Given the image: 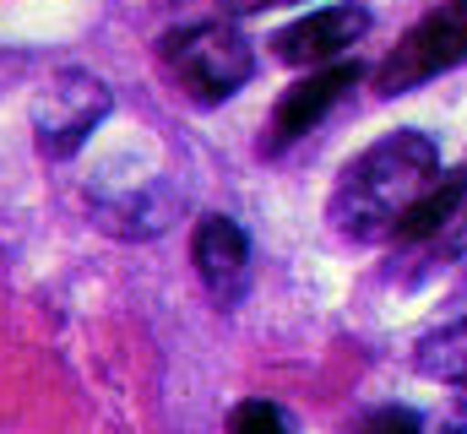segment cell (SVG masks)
I'll return each mask as SVG.
<instances>
[{"instance_id": "8", "label": "cell", "mask_w": 467, "mask_h": 434, "mask_svg": "<svg viewBox=\"0 0 467 434\" xmlns=\"http://www.w3.org/2000/svg\"><path fill=\"white\" fill-rule=\"evenodd\" d=\"M462 212H467V169H451V174H441V180L408 207V217H402L397 233H391V244H397V250H430V244L446 239V228Z\"/></svg>"}, {"instance_id": "10", "label": "cell", "mask_w": 467, "mask_h": 434, "mask_svg": "<svg viewBox=\"0 0 467 434\" xmlns=\"http://www.w3.org/2000/svg\"><path fill=\"white\" fill-rule=\"evenodd\" d=\"M229 434H288V418H283L277 402L250 397V402H239L229 413Z\"/></svg>"}, {"instance_id": "12", "label": "cell", "mask_w": 467, "mask_h": 434, "mask_svg": "<svg viewBox=\"0 0 467 434\" xmlns=\"http://www.w3.org/2000/svg\"><path fill=\"white\" fill-rule=\"evenodd\" d=\"M277 5H299V0H223V11H234V16H255V11H277Z\"/></svg>"}, {"instance_id": "6", "label": "cell", "mask_w": 467, "mask_h": 434, "mask_svg": "<svg viewBox=\"0 0 467 434\" xmlns=\"http://www.w3.org/2000/svg\"><path fill=\"white\" fill-rule=\"evenodd\" d=\"M364 33H369V11L364 5H321V11H305L299 22L277 27L272 33V55L283 66L321 71V66H337Z\"/></svg>"}, {"instance_id": "4", "label": "cell", "mask_w": 467, "mask_h": 434, "mask_svg": "<svg viewBox=\"0 0 467 434\" xmlns=\"http://www.w3.org/2000/svg\"><path fill=\"white\" fill-rule=\"evenodd\" d=\"M462 60H467V0H441L375 66V93L380 98H402V93H413V88L457 71Z\"/></svg>"}, {"instance_id": "7", "label": "cell", "mask_w": 467, "mask_h": 434, "mask_svg": "<svg viewBox=\"0 0 467 434\" xmlns=\"http://www.w3.org/2000/svg\"><path fill=\"white\" fill-rule=\"evenodd\" d=\"M191 261H196V277L207 283V294L234 310L250 288V233L223 212L196 217L191 228Z\"/></svg>"}, {"instance_id": "9", "label": "cell", "mask_w": 467, "mask_h": 434, "mask_svg": "<svg viewBox=\"0 0 467 434\" xmlns=\"http://www.w3.org/2000/svg\"><path fill=\"white\" fill-rule=\"evenodd\" d=\"M413 369L424 375V380H441V386H462L467 391V315L451 326H441V331H430V336H419V347H413Z\"/></svg>"}, {"instance_id": "11", "label": "cell", "mask_w": 467, "mask_h": 434, "mask_svg": "<svg viewBox=\"0 0 467 434\" xmlns=\"http://www.w3.org/2000/svg\"><path fill=\"white\" fill-rule=\"evenodd\" d=\"M419 429H424V424H419L413 408H375L353 434H419Z\"/></svg>"}, {"instance_id": "1", "label": "cell", "mask_w": 467, "mask_h": 434, "mask_svg": "<svg viewBox=\"0 0 467 434\" xmlns=\"http://www.w3.org/2000/svg\"><path fill=\"white\" fill-rule=\"evenodd\" d=\"M441 180V152L424 130H391L369 141L332 185L327 217L353 244H391L408 207Z\"/></svg>"}, {"instance_id": "5", "label": "cell", "mask_w": 467, "mask_h": 434, "mask_svg": "<svg viewBox=\"0 0 467 434\" xmlns=\"http://www.w3.org/2000/svg\"><path fill=\"white\" fill-rule=\"evenodd\" d=\"M353 82H358V60H337V66H321V71H305L299 82H288V88L277 93L272 114H266L261 152L277 158V152H288L299 136H310L332 108L343 104V93H348Z\"/></svg>"}, {"instance_id": "3", "label": "cell", "mask_w": 467, "mask_h": 434, "mask_svg": "<svg viewBox=\"0 0 467 434\" xmlns=\"http://www.w3.org/2000/svg\"><path fill=\"white\" fill-rule=\"evenodd\" d=\"M109 108H115V93H109L104 77H93V71H82V66L55 71V77L33 93V141H38V152H44L49 163L77 158V152L93 141V130L109 119Z\"/></svg>"}, {"instance_id": "2", "label": "cell", "mask_w": 467, "mask_h": 434, "mask_svg": "<svg viewBox=\"0 0 467 434\" xmlns=\"http://www.w3.org/2000/svg\"><path fill=\"white\" fill-rule=\"evenodd\" d=\"M158 60H163L169 82L202 108L229 104L234 93L255 77V49H250V38L234 22H185V27H169L158 38Z\"/></svg>"}, {"instance_id": "13", "label": "cell", "mask_w": 467, "mask_h": 434, "mask_svg": "<svg viewBox=\"0 0 467 434\" xmlns=\"http://www.w3.org/2000/svg\"><path fill=\"white\" fill-rule=\"evenodd\" d=\"M441 434H467V391L451 402V413H446V424H441Z\"/></svg>"}]
</instances>
